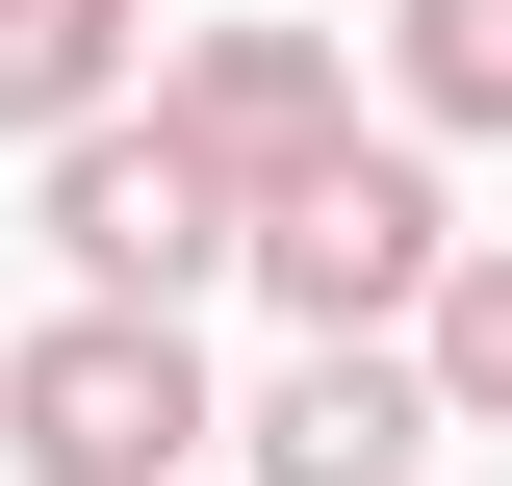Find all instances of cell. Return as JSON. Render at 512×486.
I'll return each mask as SVG.
<instances>
[{
    "label": "cell",
    "mask_w": 512,
    "mask_h": 486,
    "mask_svg": "<svg viewBox=\"0 0 512 486\" xmlns=\"http://www.w3.org/2000/svg\"><path fill=\"white\" fill-rule=\"evenodd\" d=\"M231 384H205L180 307H52V333H0V461L26 486H205Z\"/></svg>",
    "instance_id": "obj_1"
},
{
    "label": "cell",
    "mask_w": 512,
    "mask_h": 486,
    "mask_svg": "<svg viewBox=\"0 0 512 486\" xmlns=\"http://www.w3.org/2000/svg\"><path fill=\"white\" fill-rule=\"evenodd\" d=\"M436 256H461L436 154H410V128H359V154H308V180L231 231V282L282 307V333H410V307H436Z\"/></svg>",
    "instance_id": "obj_2"
},
{
    "label": "cell",
    "mask_w": 512,
    "mask_h": 486,
    "mask_svg": "<svg viewBox=\"0 0 512 486\" xmlns=\"http://www.w3.org/2000/svg\"><path fill=\"white\" fill-rule=\"evenodd\" d=\"M26 231H52V307H180V282H231V205H205V154H180L154 103L52 128V154H26Z\"/></svg>",
    "instance_id": "obj_3"
},
{
    "label": "cell",
    "mask_w": 512,
    "mask_h": 486,
    "mask_svg": "<svg viewBox=\"0 0 512 486\" xmlns=\"http://www.w3.org/2000/svg\"><path fill=\"white\" fill-rule=\"evenodd\" d=\"M154 128H180L205 205L256 231L308 154H359V52H333V26H180V52H154Z\"/></svg>",
    "instance_id": "obj_4"
},
{
    "label": "cell",
    "mask_w": 512,
    "mask_h": 486,
    "mask_svg": "<svg viewBox=\"0 0 512 486\" xmlns=\"http://www.w3.org/2000/svg\"><path fill=\"white\" fill-rule=\"evenodd\" d=\"M436 461V384H410V333H308V359L231 410V486H410Z\"/></svg>",
    "instance_id": "obj_5"
},
{
    "label": "cell",
    "mask_w": 512,
    "mask_h": 486,
    "mask_svg": "<svg viewBox=\"0 0 512 486\" xmlns=\"http://www.w3.org/2000/svg\"><path fill=\"white\" fill-rule=\"evenodd\" d=\"M154 103V0H0V128L52 154V128Z\"/></svg>",
    "instance_id": "obj_6"
},
{
    "label": "cell",
    "mask_w": 512,
    "mask_h": 486,
    "mask_svg": "<svg viewBox=\"0 0 512 486\" xmlns=\"http://www.w3.org/2000/svg\"><path fill=\"white\" fill-rule=\"evenodd\" d=\"M384 103H410V154H487L512 128V0H384Z\"/></svg>",
    "instance_id": "obj_7"
},
{
    "label": "cell",
    "mask_w": 512,
    "mask_h": 486,
    "mask_svg": "<svg viewBox=\"0 0 512 486\" xmlns=\"http://www.w3.org/2000/svg\"><path fill=\"white\" fill-rule=\"evenodd\" d=\"M410 384H436V435H512V231L436 256V307H410Z\"/></svg>",
    "instance_id": "obj_8"
}]
</instances>
